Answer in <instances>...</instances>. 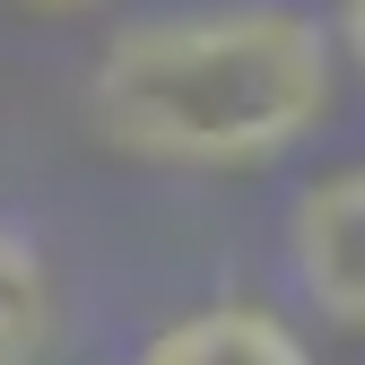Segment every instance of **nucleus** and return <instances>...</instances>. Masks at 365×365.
Wrapping results in <instances>:
<instances>
[{"mask_svg": "<svg viewBox=\"0 0 365 365\" xmlns=\"http://www.w3.org/2000/svg\"><path fill=\"white\" fill-rule=\"evenodd\" d=\"M339 53L287 0H217L122 26L87 78V130L140 165L244 174L331 122Z\"/></svg>", "mask_w": 365, "mask_h": 365, "instance_id": "obj_1", "label": "nucleus"}, {"mask_svg": "<svg viewBox=\"0 0 365 365\" xmlns=\"http://www.w3.org/2000/svg\"><path fill=\"white\" fill-rule=\"evenodd\" d=\"M287 261H296V287L322 304L339 331H365V165L313 174L296 192Z\"/></svg>", "mask_w": 365, "mask_h": 365, "instance_id": "obj_2", "label": "nucleus"}, {"mask_svg": "<svg viewBox=\"0 0 365 365\" xmlns=\"http://www.w3.org/2000/svg\"><path fill=\"white\" fill-rule=\"evenodd\" d=\"M140 365H313V356L269 304H200L165 322L140 348Z\"/></svg>", "mask_w": 365, "mask_h": 365, "instance_id": "obj_3", "label": "nucleus"}, {"mask_svg": "<svg viewBox=\"0 0 365 365\" xmlns=\"http://www.w3.org/2000/svg\"><path fill=\"white\" fill-rule=\"evenodd\" d=\"M53 331H61V287L43 252L0 217V365H43Z\"/></svg>", "mask_w": 365, "mask_h": 365, "instance_id": "obj_4", "label": "nucleus"}, {"mask_svg": "<svg viewBox=\"0 0 365 365\" xmlns=\"http://www.w3.org/2000/svg\"><path fill=\"white\" fill-rule=\"evenodd\" d=\"M331 26H339V43H348V61L365 70V0H339V18H331Z\"/></svg>", "mask_w": 365, "mask_h": 365, "instance_id": "obj_5", "label": "nucleus"}, {"mask_svg": "<svg viewBox=\"0 0 365 365\" xmlns=\"http://www.w3.org/2000/svg\"><path fill=\"white\" fill-rule=\"evenodd\" d=\"M18 9H96V0H18Z\"/></svg>", "mask_w": 365, "mask_h": 365, "instance_id": "obj_6", "label": "nucleus"}]
</instances>
